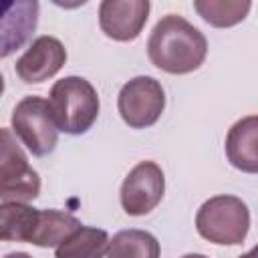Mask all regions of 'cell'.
Segmentation results:
<instances>
[{
	"instance_id": "cell-4",
	"label": "cell",
	"mask_w": 258,
	"mask_h": 258,
	"mask_svg": "<svg viewBox=\"0 0 258 258\" xmlns=\"http://www.w3.org/2000/svg\"><path fill=\"white\" fill-rule=\"evenodd\" d=\"M40 194V177L28 163L10 129L0 127V200L32 202Z\"/></svg>"
},
{
	"instance_id": "cell-19",
	"label": "cell",
	"mask_w": 258,
	"mask_h": 258,
	"mask_svg": "<svg viewBox=\"0 0 258 258\" xmlns=\"http://www.w3.org/2000/svg\"><path fill=\"white\" fill-rule=\"evenodd\" d=\"M240 258H256V250H250L248 254H244V256H240Z\"/></svg>"
},
{
	"instance_id": "cell-16",
	"label": "cell",
	"mask_w": 258,
	"mask_h": 258,
	"mask_svg": "<svg viewBox=\"0 0 258 258\" xmlns=\"http://www.w3.org/2000/svg\"><path fill=\"white\" fill-rule=\"evenodd\" d=\"M248 0H196L194 8L212 26L226 28L242 22L250 10Z\"/></svg>"
},
{
	"instance_id": "cell-13",
	"label": "cell",
	"mask_w": 258,
	"mask_h": 258,
	"mask_svg": "<svg viewBox=\"0 0 258 258\" xmlns=\"http://www.w3.org/2000/svg\"><path fill=\"white\" fill-rule=\"evenodd\" d=\"M109 248V234L101 228L79 226L54 250V258H103Z\"/></svg>"
},
{
	"instance_id": "cell-11",
	"label": "cell",
	"mask_w": 258,
	"mask_h": 258,
	"mask_svg": "<svg viewBox=\"0 0 258 258\" xmlns=\"http://www.w3.org/2000/svg\"><path fill=\"white\" fill-rule=\"evenodd\" d=\"M256 135H258V117L248 115L236 121L226 137V155L230 163L246 173L258 171Z\"/></svg>"
},
{
	"instance_id": "cell-15",
	"label": "cell",
	"mask_w": 258,
	"mask_h": 258,
	"mask_svg": "<svg viewBox=\"0 0 258 258\" xmlns=\"http://www.w3.org/2000/svg\"><path fill=\"white\" fill-rule=\"evenodd\" d=\"M107 258H159V242L145 230H121L109 240Z\"/></svg>"
},
{
	"instance_id": "cell-18",
	"label": "cell",
	"mask_w": 258,
	"mask_h": 258,
	"mask_svg": "<svg viewBox=\"0 0 258 258\" xmlns=\"http://www.w3.org/2000/svg\"><path fill=\"white\" fill-rule=\"evenodd\" d=\"M181 258H208V256H204V254H185Z\"/></svg>"
},
{
	"instance_id": "cell-5",
	"label": "cell",
	"mask_w": 258,
	"mask_h": 258,
	"mask_svg": "<svg viewBox=\"0 0 258 258\" xmlns=\"http://www.w3.org/2000/svg\"><path fill=\"white\" fill-rule=\"evenodd\" d=\"M12 129L26 149L36 155H48L58 141V127L46 99L38 95L24 97L12 111Z\"/></svg>"
},
{
	"instance_id": "cell-10",
	"label": "cell",
	"mask_w": 258,
	"mask_h": 258,
	"mask_svg": "<svg viewBox=\"0 0 258 258\" xmlns=\"http://www.w3.org/2000/svg\"><path fill=\"white\" fill-rule=\"evenodd\" d=\"M67 60L62 42L54 36H38L32 40L28 50L16 60V75L24 83H42L54 77Z\"/></svg>"
},
{
	"instance_id": "cell-20",
	"label": "cell",
	"mask_w": 258,
	"mask_h": 258,
	"mask_svg": "<svg viewBox=\"0 0 258 258\" xmlns=\"http://www.w3.org/2000/svg\"><path fill=\"white\" fill-rule=\"evenodd\" d=\"M2 93H4V77L0 73V97H2Z\"/></svg>"
},
{
	"instance_id": "cell-17",
	"label": "cell",
	"mask_w": 258,
	"mask_h": 258,
	"mask_svg": "<svg viewBox=\"0 0 258 258\" xmlns=\"http://www.w3.org/2000/svg\"><path fill=\"white\" fill-rule=\"evenodd\" d=\"M4 258H32V256L26 254V252H10V254H6Z\"/></svg>"
},
{
	"instance_id": "cell-14",
	"label": "cell",
	"mask_w": 258,
	"mask_h": 258,
	"mask_svg": "<svg viewBox=\"0 0 258 258\" xmlns=\"http://www.w3.org/2000/svg\"><path fill=\"white\" fill-rule=\"evenodd\" d=\"M81 226V222L60 210H38V222L34 228V236L30 244L40 248L58 246L71 232H75Z\"/></svg>"
},
{
	"instance_id": "cell-9",
	"label": "cell",
	"mask_w": 258,
	"mask_h": 258,
	"mask_svg": "<svg viewBox=\"0 0 258 258\" xmlns=\"http://www.w3.org/2000/svg\"><path fill=\"white\" fill-rule=\"evenodd\" d=\"M147 0H105L99 4L101 30L119 42H127L139 36L149 14Z\"/></svg>"
},
{
	"instance_id": "cell-6",
	"label": "cell",
	"mask_w": 258,
	"mask_h": 258,
	"mask_svg": "<svg viewBox=\"0 0 258 258\" xmlns=\"http://www.w3.org/2000/svg\"><path fill=\"white\" fill-rule=\"evenodd\" d=\"M117 109L131 129H145L161 117L165 109V93L153 77H135L121 87Z\"/></svg>"
},
{
	"instance_id": "cell-1",
	"label": "cell",
	"mask_w": 258,
	"mask_h": 258,
	"mask_svg": "<svg viewBox=\"0 0 258 258\" xmlns=\"http://www.w3.org/2000/svg\"><path fill=\"white\" fill-rule=\"evenodd\" d=\"M149 60L171 75H185L202 67L208 54L206 36L177 14H165L147 40Z\"/></svg>"
},
{
	"instance_id": "cell-8",
	"label": "cell",
	"mask_w": 258,
	"mask_h": 258,
	"mask_svg": "<svg viewBox=\"0 0 258 258\" xmlns=\"http://www.w3.org/2000/svg\"><path fill=\"white\" fill-rule=\"evenodd\" d=\"M38 24L36 0H0V58L28 42Z\"/></svg>"
},
{
	"instance_id": "cell-12",
	"label": "cell",
	"mask_w": 258,
	"mask_h": 258,
	"mask_svg": "<svg viewBox=\"0 0 258 258\" xmlns=\"http://www.w3.org/2000/svg\"><path fill=\"white\" fill-rule=\"evenodd\" d=\"M36 222H38L36 208L28 204H20V202L0 204V240L30 244Z\"/></svg>"
},
{
	"instance_id": "cell-7",
	"label": "cell",
	"mask_w": 258,
	"mask_h": 258,
	"mask_svg": "<svg viewBox=\"0 0 258 258\" xmlns=\"http://www.w3.org/2000/svg\"><path fill=\"white\" fill-rule=\"evenodd\" d=\"M165 177L155 161L137 163L121 185V206L129 216L149 214L163 198Z\"/></svg>"
},
{
	"instance_id": "cell-2",
	"label": "cell",
	"mask_w": 258,
	"mask_h": 258,
	"mask_svg": "<svg viewBox=\"0 0 258 258\" xmlns=\"http://www.w3.org/2000/svg\"><path fill=\"white\" fill-rule=\"evenodd\" d=\"M48 105L54 123L69 135H81L91 129L99 115V95L83 77H64L50 89Z\"/></svg>"
},
{
	"instance_id": "cell-3",
	"label": "cell",
	"mask_w": 258,
	"mask_h": 258,
	"mask_svg": "<svg viewBox=\"0 0 258 258\" xmlns=\"http://www.w3.org/2000/svg\"><path fill=\"white\" fill-rule=\"evenodd\" d=\"M198 234L214 244H242L250 228L248 206L236 196H214L196 214Z\"/></svg>"
}]
</instances>
